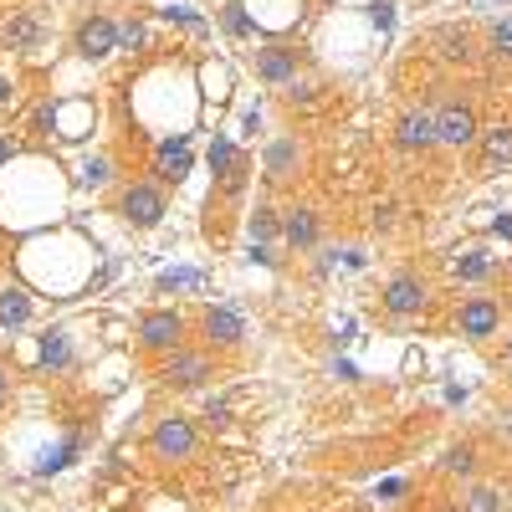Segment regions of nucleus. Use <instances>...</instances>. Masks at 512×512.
I'll use <instances>...</instances> for the list:
<instances>
[{
	"mask_svg": "<svg viewBox=\"0 0 512 512\" xmlns=\"http://www.w3.org/2000/svg\"><path fill=\"white\" fill-rule=\"evenodd\" d=\"M482 139V128H477V113L472 103H446L436 113V144H451V149H472Z\"/></svg>",
	"mask_w": 512,
	"mask_h": 512,
	"instance_id": "obj_1",
	"label": "nucleus"
},
{
	"mask_svg": "<svg viewBox=\"0 0 512 512\" xmlns=\"http://www.w3.org/2000/svg\"><path fill=\"white\" fill-rule=\"evenodd\" d=\"M139 344L154 349V354L185 349V318H180V313H149V318L139 323Z\"/></svg>",
	"mask_w": 512,
	"mask_h": 512,
	"instance_id": "obj_2",
	"label": "nucleus"
},
{
	"mask_svg": "<svg viewBox=\"0 0 512 512\" xmlns=\"http://www.w3.org/2000/svg\"><path fill=\"white\" fill-rule=\"evenodd\" d=\"M118 210H123V221H128V226L149 231V226L164 221V195H159L154 185H128L123 200H118Z\"/></svg>",
	"mask_w": 512,
	"mask_h": 512,
	"instance_id": "obj_3",
	"label": "nucleus"
},
{
	"mask_svg": "<svg viewBox=\"0 0 512 512\" xmlns=\"http://www.w3.org/2000/svg\"><path fill=\"white\" fill-rule=\"evenodd\" d=\"M195 425L185 420V415H169V420H159V431H154V456L159 461H185V456H195Z\"/></svg>",
	"mask_w": 512,
	"mask_h": 512,
	"instance_id": "obj_4",
	"label": "nucleus"
},
{
	"mask_svg": "<svg viewBox=\"0 0 512 512\" xmlns=\"http://www.w3.org/2000/svg\"><path fill=\"white\" fill-rule=\"evenodd\" d=\"M210 379V354L200 349H175L164 364V384H175V390H195V384Z\"/></svg>",
	"mask_w": 512,
	"mask_h": 512,
	"instance_id": "obj_5",
	"label": "nucleus"
},
{
	"mask_svg": "<svg viewBox=\"0 0 512 512\" xmlns=\"http://www.w3.org/2000/svg\"><path fill=\"white\" fill-rule=\"evenodd\" d=\"M395 144L410 149V154H425V149H436V113H425V108H410L400 123H395Z\"/></svg>",
	"mask_w": 512,
	"mask_h": 512,
	"instance_id": "obj_6",
	"label": "nucleus"
},
{
	"mask_svg": "<svg viewBox=\"0 0 512 512\" xmlns=\"http://www.w3.org/2000/svg\"><path fill=\"white\" fill-rule=\"evenodd\" d=\"M497 328H502V308L492 297H466L461 303V333L466 338H492Z\"/></svg>",
	"mask_w": 512,
	"mask_h": 512,
	"instance_id": "obj_7",
	"label": "nucleus"
},
{
	"mask_svg": "<svg viewBox=\"0 0 512 512\" xmlns=\"http://www.w3.org/2000/svg\"><path fill=\"white\" fill-rule=\"evenodd\" d=\"M77 52L82 57H108V52H118V26L108 21V16H88L77 26Z\"/></svg>",
	"mask_w": 512,
	"mask_h": 512,
	"instance_id": "obj_8",
	"label": "nucleus"
},
{
	"mask_svg": "<svg viewBox=\"0 0 512 512\" xmlns=\"http://www.w3.org/2000/svg\"><path fill=\"white\" fill-rule=\"evenodd\" d=\"M425 297H431V292H425L420 277H395L390 287H384V308H390L395 318H410V313L425 308Z\"/></svg>",
	"mask_w": 512,
	"mask_h": 512,
	"instance_id": "obj_9",
	"label": "nucleus"
},
{
	"mask_svg": "<svg viewBox=\"0 0 512 512\" xmlns=\"http://www.w3.org/2000/svg\"><path fill=\"white\" fill-rule=\"evenodd\" d=\"M205 338H210L216 349H236L241 338H246V323H241L231 308H210V313H205Z\"/></svg>",
	"mask_w": 512,
	"mask_h": 512,
	"instance_id": "obj_10",
	"label": "nucleus"
},
{
	"mask_svg": "<svg viewBox=\"0 0 512 512\" xmlns=\"http://www.w3.org/2000/svg\"><path fill=\"white\" fill-rule=\"evenodd\" d=\"M256 77H262V82H292V77H297V57H292L287 47L256 52Z\"/></svg>",
	"mask_w": 512,
	"mask_h": 512,
	"instance_id": "obj_11",
	"label": "nucleus"
},
{
	"mask_svg": "<svg viewBox=\"0 0 512 512\" xmlns=\"http://www.w3.org/2000/svg\"><path fill=\"white\" fill-rule=\"evenodd\" d=\"M282 236H287V246L308 251L318 241V216H313V210H292V216L282 221Z\"/></svg>",
	"mask_w": 512,
	"mask_h": 512,
	"instance_id": "obj_12",
	"label": "nucleus"
},
{
	"mask_svg": "<svg viewBox=\"0 0 512 512\" xmlns=\"http://www.w3.org/2000/svg\"><path fill=\"white\" fill-rule=\"evenodd\" d=\"M482 159H487V169H497V164H512V123H497V128H487V134H482Z\"/></svg>",
	"mask_w": 512,
	"mask_h": 512,
	"instance_id": "obj_13",
	"label": "nucleus"
},
{
	"mask_svg": "<svg viewBox=\"0 0 512 512\" xmlns=\"http://www.w3.org/2000/svg\"><path fill=\"white\" fill-rule=\"evenodd\" d=\"M292 164H297V144H292V139H282V144L267 149V175H272V180H282Z\"/></svg>",
	"mask_w": 512,
	"mask_h": 512,
	"instance_id": "obj_14",
	"label": "nucleus"
},
{
	"mask_svg": "<svg viewBox=\"0 0 512 512\" xmlns=\"http://www.w3.org/2000/svg\"><path fill=\"white\" fill-rule=\"evenodd\" d=\"M487 272H492V262H487L482 251H461V256H456V277H461V282H482Z\"/></svg>",
	"mask_w": 512,
	"mask_h": 512,
	"instance_id": "obj_15",
	"label": "nucleus"
},
{
	"mask_svg": "<svg viewBox=\"0 0 512 512\" xmlns=\"http://www.w3.org/2000/svg\"><path fill=\"white\" fill-rule=\"evenodd\" d=\"M185 164H190V154H185V144L175 149V144H169L164 154H159V180H180L185 175Z\"/></svg>",
	"mask_w": 512,
	"mask_h": 512,
	"instance_id": "obj_16",
	"label": "nucleus"
},
{
	"mask_svg": "<svg viewBox=\"0 0 512 512\" xmlns=\"http://www.w3.org/2000/svg\"><path fill=\"white\" fill-rule=\"evenodd\" d=\"M472 466H477V451H472V446H451V451H446V472L466 477Z\"/></svg>",
	"mask_w": 512,
	"mask_h": 512,
	"instance_id": "obj_17",
	"label": "nucleus"
},
{
	"mask_svg": "<svg viewBox=\"0 0 512 512\" xmlns=\"http://www.w3.org/2000/svg\"><path fill=\"white\" fill-rule=\"evenodd\" d=\"M466 512H502V497L492 487H477L472 497H466Z\"/></svg>",
	"mask_w": 512,
	"mask_h": 512,
	"instance_id": "obj_18",
	"label": "nucleus"
},
{
	"mask_svg": "<svg viewBox=\"0 0 512 512\" xmlns=\"http://www.w3.org/2000/svg\"><path fill=\"white\" fill-rule=\"evenodd\" d=\"M0 318H6V323H26V297L6 292V297H0Z\"/></svg>",
	"mask_w": 512,
	"mask_h": 512,
	"instance_id": "obj_19",
	"label": "nucleus"
},
{
	"mask_svg": "<svg viewBox=\"0 0 512 512\" xmlns=\"http://www.w3.org/2000/svg\"><path fill=\"white\" fill-rule=\"evenodd\" d=\"M267 236H277V216L262 205V210H256V221H251V241H267Z\"/></svg>",
	"mask_w": 512,
	"mask_h": 512,
	"instance_id": "obj_20",
	"label": "nucleus"
},
{
	"mask_svg": "<svg viewBox=\"0 0 512 512\" xmlns=\"http://www.w3.org/2000/svg\"><path fill=\"white\" fill-rule=\"evenodd\" d=\"M492 52H497V57H512V16L492 26Z\"/></svg>",
	"mask_w": 512,
	"mask_h": 512,
	"instance_id": "obj_21",
	"label": "nucleus"
},
{
	"mask_svg": "<svg viewBox=\"0 0 512 512\" xmlns=\"http://www.w3.org/2000/svg\"><path fill=\"white\" fill-rule=\"evenodd\" d=\"M118 41H123V47H144V41H149V31H144L139 21H128V26H118Z\"/></svg>",
	"mask_w": 512,
	"mask_h": 512,
	"instance_id": "obj_22",
	"label": "nucleus"
},
{
	"mask_svg": "<svg viewBox=\"0 0 512 512\" xmlns=\"http://www.w3.org/2000/svg\"><path fill=\"white\" fill-rule=\"evenodd\" d=\"M31 31H36V26H31V16H21V21L6 31V41H11V47H26V41H31Z\"/></svg>",
	"mask_w": 512,
	"mask_h": 512,
	"instance_id": "obj_23",
	"label": "nucleus"
},
{
	"mask_svg": "<svg viewBox=\"0 0 512 512\" xmlns=\"http://www.w3.org/2000/svg\"><path fill=\"white\" fill-rule=\"evenodd\" d=\"M210 164H216V169H226V175H231V169H236V154H231V144H216V149H210Z\"/></svg>",
	"mask_w": 512,
	"mask_h": 512,
	"instance_id": "obj_24",
	"label": "nucleus"
},
{
	"mask_svg": "<svg viewBox=\"0 0 512 512\" xmlns=\"http://www.w3.org/2000/svg\"><path fill=\"white\" fill-rule=\"evenodd\" d=\"M441 41H446V47H451L446 57H466V47H472V41H466V31H446Z\"/></svg>",
	"mask_w": 512,
	"mask_h": 512,
	"instance_id": "obj_25",
	"label": "nucleus"
},
{
	"mask_svg": "<svg viewBox=\"0 0 512 512\" xmlns=\"http://www.w3.org/2000/svg\"><path fill=\"white\" fill-rule=\"evenodd\" d=\"M226 26H231V31H236V36H241V31H246V16H241V11H236V6H231V11H226Z\"/></svg>",
	"mask_w": 512,
	"mask_h": 512,
	"instance_id": "obj_26",
	"label": "nucleus"
},
{
	"mask_svg": "<svg viewBox=\"0 0 512 512\" xmlns=\"http://www.w3.org/2000/svg\"><path fill=\"white\" fill-rule=\"evenodd\" d=\"M0 103H11V82L6 77H0Z\"/></svg>",
	"mask_w": 512,
	"mask_h": 512,
	"instance_id": "obj_27",
	"label": "nucleus"
},
{
	"mask_svg": "<svg viewBox=\"0 0 512 512\" xmlns=\"http://www.w3.org/2000/svg\"><path fill=\"white\" fill-rule=\"evenodd\" d=\"M11 159V139H0V164H6Z\"/></svg>",
	"mask_w": 512,
	"mask_h": 512,
	"instance_id": "obj_28",
	"label": "nucleus"
},
{
	"mask_svg": "<svg viewBox=\"0 0 512 512\" xmlns=\"http://www.w3.org/2000/svg\"><path fill=\"white\" fill-rule=\"evenodd\" d=\"M0 395H6V374H0Z\"/></svg>",
	"mask_w": 512,
	"mask_h": 512,
	"instance_id": "obj_29",
	"label": "nucleus"
},
{
	"mask_svg": "<svg viewBox=\"0 0 512 512\" xmlns=\"http://www.w3.org/2000/svg\"><path fill=\"white\" fill-rule=\"evenodd\" d=\"M507 431H512V415H507Z\"/></svg>",
	"mask_w": 512,
	"mask_h": 512,
	"instance_id": "obj_30",
	"label": "nucleus"
},
{
	"mask_svg": "<svg viewBox=\"0 0 512 512\" xmlns=\"http://www.w3.org/2000/svg\"><path fill=\"white\" fill-rule=\"evenodd\" d=\"M507 354H512V344H507Z\"/></svg>",
	"mask_w": 512,
	"mask_h": 512,
	"instance_id": "obj_31",
	"label": "nucleus"
}]
</instances>
